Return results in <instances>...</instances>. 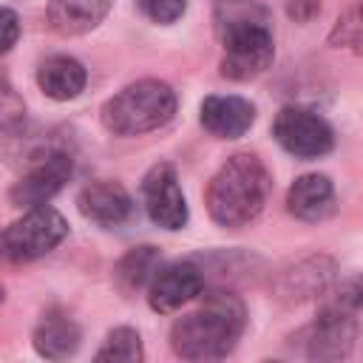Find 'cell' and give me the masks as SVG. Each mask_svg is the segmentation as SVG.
I'll return each instance as SVG.
<instances>
[{
    "label": "cell",
    "instance_id": "cell-5",
    "mask_svg": "<svg viewBox=\"0 0 363 363\" xmlns=\"http://www.w3.org/2000/svg\"><path fill=\"white\" fill-rule=\"evenodd\" d=\"M272 136L286 153L298 159H318L329 153L335 145L332 128L315 111L298 108V105H286L278 111L272 122Z\"/></svg>",
    "mask_w": 363,
    "mask_h": 363
},
{
    "label": "cell",
    "instance_id": "cell-25",
    "mask_svg": "<svg viewBox=\"0 0 363 363\" xmlns=\"http://www.w3.org/2000/svg\"><path fill=\"white\" fill-rule=\"evenodd\" d=\"M343 303H349V306H363V281H357V284H352V286L346 289Z\"/></svg>",
    "mask_w": 363,
    "mask_h": 363
},
{
    "label": "cell",
    "instance_id": "cell-16",
    "mask_svg": "<svg viewBox=\"0 0 363 363\" xmlns=\"http://www.w3.org/2000/svg\"><path fill=\"white\" fill-rule=\"evenodd\" d=\"M329 278H332V261H326V258H303V261H298L292 269H286L281 275L278 292L286 301H306V298L323 292Z\"/></svg>",
    "mask_w": 363,
    "mask_h": 363
},
{
    "label": "cell",
    "instance_id": "cell-23",
    "mask_svg": "<svg viewBox=\"0 0 363 363\" xmlns=\"http://www.w3.org/2000/svg\"><path fill=\"white\" fill-rule=\"evenodd\" d=\"M26 122V105L14 88L0 85V130H17Z\"/></svg>",
    "mask_w": 363,
    "mask_h": 363
},
{
    "label": "cell",
    "instance_id": "cell-6",
    "mask_svg": "<svg viewBox=\"0 0 363 363\" xmlns=\"http://www.w3.org/2000/svg\"><path fill=\"white\" fill-rule=\"evenodd\" d=\"M224 57H221V77L247 82L264 74L272 65L275 43L269 34V26H247L238 31H230L221 37Z\"/></svg>",
    "mask_w": 363,
    "mask_h": 363
},
{
    "label": "cell",
    "instance_id": "cell-11",
    "mask_svg": "<svg viewBox=\"0 0 363 363\" xmlns=\"http://www.w3.org/2000/svg\"><path fill=\"white\" fill-rule=\"evenodd\" d=\"M77 207L88 221H94L99 227H119L130 218L133 199L119 182L99 179V182H91L79 190Z\"/></svg>",
    "mask_w": 363,
    "mask_h": 363
},
{
    "label": "cell",
    "instance_id": "cell-8",
    "mask_svg": "<svg viewBox=\"0 0 363 363\" xmlns=\"http://www.w3.org/2000/svg\"><path fill=\"white\" fill-rule=\"evenodd\" d=\"M71 156L62 150H48L45 156H40L11 187V204L17 207H40L45 201H51L62 184L71 179Z\"/></svg>",
    "mask_w": 363,
    "mask_h": 363
},
{
    "label": "cell",
    "instance_id": "cell-1",
    "mask_svg": "<svg viewBox=\"0 0 363 363\" xmlns=\"http://www.w3.org/2000/svg\"><path fill=\"white\" fill-rule=\"evenodd\" d=\"M272 176L255 153H233L210 179L204 201L218 227L238 230L250 224L267 204Z\"/></svg>",
    "mask_w": 363,
    "mask_h": 363
},
{
    "label": "cell",
    "instance_id": "cell-3",
    "mask_svg": "<svg viewBox=\"0 0 363 363\" xmlns=\"http://www.w3.org/2000/svg\"><path fill=\"white\" fill-rule=\"evenodd\" d=\"M176 113V94L162 79L125 85L102 105V125L116 136H142L167 125Z\"/></svg>",
    "mask_w": 363,
    "mask_h": 363
},
{
    "label": "cell",
    "instance_id": "cell-4",
    "mask_svg": "<svg viewBox=\"0 0 363 363\" xmlns=\"http://www.w3.org/2000/svg\"><path fill=\"white\" fill-rule=\"evenodd\" d=\"M65 235H68V224L54 207H48V204L28 207V213L23 218H17L14 224H9L3 230L0 252L11 264H28V261L51 252Z\"/></svg>",
    "mask_w": 363,
    "mask_h": 363
},
{
    "label": "cell",
    "instance_id": "cell-22",
    "mask_svg": "<svg viewBox=\"0 0 363 363\" xmlns=\"http://www.w3.org/2000/svg\"><path fill=\"white\" fill-rule=\"evenodd\" d=\"M136 6L147 20L159 23V26H170L184 14L187 0H136Z\"/></svg>",
    "mask_w": 363,
    "mask_h": 363
},
{
    "label": "cell",
    "instance_id": "cell-7",
    "mask_svg": "<svg viewBox=\"0 0 363 363\" xmlns=\"http://www.w3.org/2000/svg\"><path fill=\"white\" fill-rule=\"evenodd\" d=\"M142 199L150 221L162 230H182L187 224V201L176 176V167L159 162L147 170L142 182Z\"/></svg>",
    "mask_w": 363,
    "mask_h": 363
},
{
    "label": "cell",
    "instance_id": "cell-10",
    "mask_svg": "<svg viewBox=\"0 0 363 363\" xmlns=\"http://www.w3.org/2000/svg\"><path fill=\"white\" fill-rule=\"evenodd\" d=\"M354 337H357L354 318L343 306H329L312 323L309 357L312 360H343L352 354Z\"/></svg>",
    "mask_w": 363,
    "mask_h": 363
},
{
    "label": "cell",
    "instance_id": "cell-15",
    "mask_svg": "<svg viewBox=\"0 0 363 363\" xmlns=\"http://www.w3.org/2000/svg\"><path fill=\"white\" fill-rule=\"evenodd\" d=\"M111 9V0H51L48 3V20L51 28L60 34H85L96 28Z\"/></svg>",
    "mask_w": 363,
    "mask_h": 363
},
{
    "label": "cell",
    "instance_id": "cell-19",
    "mask_svg": "<svg viewBox=\"0 0 363 363\" xmlns=\"http://www.w3.org/2000/svg\"><path fill=\"white\" fill-rule=\"evenodd\" d=\"M213 23L218 40L247 26H267V9L258 0H213Z\"/></svg>",
    "mask_w": 363,
    "mask_h": 363
},
{
    "label": "cell",
    "instance_id": "cell-24",
    "mask_svg": "<svg viewBox=\"0 0 363 363\" xmlns=\"http://www.w3.org/2000/svg\"><path fill=\"white\" fill-rule=\"evenodd\" d=\"M20 37V17L11 9H0V54H6Z\"/></svg>",
    "mask_w": 363,
    "mask_h": 363
},
{
    "label": "cell",
    "instance_id": "cell-14",
    "mask_svg": "<svg viewBox=\"0 0 363 363\" xmlns=\"http://www.w3.org/2000/svg\"><path fill=\"white\" fill-rule=\"evenodd\" d=\"M85 79H88V74H85L82 62L68 54H54V57L43 60L37 68L40 91L57 102H68V99L79 96L85 88Z\"/></svg>",
    "mask_w": 363,
    "mask_h": 363
},
{
    "label": "cell",
    "instance_id": "cell-17",
    "mask_svg": "<svg viewBox=\"0 0 363 363\" xmlns=\"http://www.w3.org/2000/svg\"><path fill=\"white\" fill-rule=\"evenodd\" d=\"M34 349L40 357L65 360L79 349V326L68 315H48L34 329Z\"/></svg>",
    "mask_w": 363,
    "mask_h": 363
},
{
    "label": "cell",
    "instance_id": "cell-12",
    "mask_svg": "<svg viewBox=\"0 0 363 363\" xmlns=\"http://www.w3.org/2000/svg\"><path fill=\"white\" fill-rule=\"evenodd\" d=\"M335 184L323 173H303L286 193V210L306 224L326 221L335 213Z\"/></svg>",
    "mask_w": 363,
    "mask_h": 363
},
{
    "label": "cell",
    "instance_id": "cell-2",
    "mask_svg": "<svg viewBox=\"0 0 363 363\" xmlns=\"http://www.w3.org/2000/svg\"><path fill=\"white\" fill-rule=\"evenodd\" d=\"M244 332V306L233 292L204 295L199 312L182 315L170 329V346L184 360H218L233 352Z\"/></svg>",
    "mask_w": 363,
    "mask_h": 363
},
{
    "label": "cell",
    "instance_id": "cell-9",
    "mask_svg": "<svg viewBox=\"0 0 363 363\" xmlns=\"http://www.w3.org/2000/svg\"><path fill=\"white\" fill-rule=\"evenodd\" d=\"M204 289V275L190 261L164 264L153 272L147 284V303L153 312H176L179 306L199 298Z\"/></svg>",
    "mask_w": 363,
    "mask_h": 363
},
{
    "label": "cell",
    "instance_id": "cell-13",
    "mask_svg": "<svg viewBox=\"0 0 363 363\" xmlns=\"http://www.w3.org/2000/svg\"><path fill=\"white\" fill-rule=\"evenodd\" d=\"M255 122V105L244 96H204L201 102V125L218 139H238Z\"/></svg>",
    "mask_w": 363,
    "mask_h": 363
},
{
    "label": "cell",
    "instance_id": "cell-18",
    "mask_svg": "<svg viewBox=\"0 0 363 363\" xmlns=\"http://www.w3.org/2000/svg\"><path fill=\"white\" fill-rule=\"evenodd\" d=\"M159 267H162V261L153 247H133L128 255L119 258V264L113 269V281L122 295H133L136 289L150 284V278Z\"/></svg>",
    "mask_w": 363,
    "mask_h": 363
},
{
    "label": "cell",
    "instance_id": "cell-21",
    "mask_svg": "<svg viewBox=\"0 0 363 363\" xmlns=\"http://www.w3.org/2000/svg\"><path fill=\"white\" fill-rule=\"evenodd\" d=\"M332 43L337 48L343 45V48L363 54V6H352L337 17L332 28Z\"/></svg>",
    "mask_w": 363,
    "mask_h": 363
},
{
    "label": "cell",
    "instance_id": "cell-20",
    "mask_svg": "<svg viewBox=\"0 0 363 363\" xmlns=\"http://www.w3.org/2000/svg\"><path fill=\"white\" fill-rule=\"evenodd\" d=\"M142 357H145L142 337L130 326H116L113 332H108V337L96 352L99 363H139Z\"/></svg>",
    "mask_w": 363,
    "mask_h": 363
}]
</instances>
